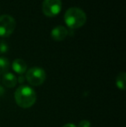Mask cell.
<instances>
[{
    "instance_id": "6da1fadb",
    "label": "cell",
    "mask_w": 126,
    "mask_h": 127,
    "mask_svg": "<svg viewBox=\"0 0 126 127\" xmlns=\"http://www.w3.org/2000/svg\"><path fill=\"white\" fill-rule=\"evenodd\" d=\"M15 101L22 108H29L36 101V94L32 87L21 85L15 92Z\"/></svg>"
},
{
    "instance_id": "7a4b0ae2",
    "label": "cell",
    "mask_w": 126,
    "mask_h": 127,
    "mask_svg": "<svg viewBox=\"0 0 126 127\" xmlns=\"http://www.w3.org/2000/svg\"><path fill=\"white\" fill-rule=\"evenodd\" d=\"M64 21L67 26L72 30L79 29L86 23V15L83 10L77 7L69 8L64 15Z\"/></svg>"
},
{
    "instance_id": "3957f363",
    "label": "cell",
    "mask_w": 126,
    "mask_h": 127,
    "mask_svg": "<svg viewBox=\"0 0 126 127\" xmlns=\"http://www.w3.org/2000/svg\"><path fill=\"white\" fill-rule=\"evenodd\" d=\"M46 72L44 69L39 67H33L26 71L25 79L31 86L38 87L44 83L46 80Z\"/></svg>"
},
{
    "instance_id": "277c9868",
    "label": "cell",
    "mask_w": 126,
    "mask_h": 127,
    "mask_svg": "<svg viewBox=\"0 0 126 127\" xmlns=\"http://www.w3.org/2000/svg\"><path fill=\"white\" fill-rule=\"evenodd\" d=\"M17 23L14 17L10 15H3L0 17V36L8 37L16 30Z\"/></svg>"
},
{
    "instance_id": "5b68a950",
    "label": "cell",
    "mask_w": 126,
    "mask_h": 127,
    "mask_svg": "<svg viewBox=\"0 0 126 127\" xmlns=\"http://www.w3.org/2000/svg\"><path fill=\"white\" fill-rule=\"evenodd\" d=\"M62 9L61 0H44L42 2V10L46 17H54L59 15Z\"/></svg>"
},
{
    "instance_id": "8992f818",
    "label": "cell",
    "mask_w": 126,
    "mask_h": 127,
    "mask_svg": "<svg viewBox=\"0 0 126 127\" xmlns=\"http://www.w3.org/2000/svg\"><path fill=\"white\" fill-rule=\"evenodd\" d=\"M69 31L66 27L62 25H58L54 27L51 31V37L55 42H61L68 35Z\"/></svg>"
},
{
    "instance_id": "52a82bcc",
    "label": "cell",
    "mask_w": 126,
    "mask_h": 127,
    "mask_svg": "<svg viewBox=\"0 0 126 127\" xmlns=\"http://www.w3.org/2000/svg\"><path fill=\"white\" fill-rule=\"evenodd\" d=\"M27 63L23 59H16L12 62V69H13V71L17 73V74H20V75L24 74L27 71Z\"/></svg>"
},
{
    "instance_id": "ba28073f",
    "label": "cell",
    "mask_w": 126,
    "mask_h": 127,
    "mask_svg": "<svg viewBox=\"0 0 126 127\" xmlns=\"http://www.w3.org/2000/svg\"><path fill=\"white\" fill-rule=\"evenodd\" d=\"M2 81H3V84L6 87L13 88V87H16V85H17V78L16 77V75L14 74L7 72L3 75Z\"/></svg>"
},
{
    "instance_id": "9c48e42d",
    "label": "cell",
    "mask_w": 126,
    "mask_h": 127,
    "mask_svg": "<svg viewBox=\"0 0 126 127\" xmlns=\"http://www.w3.org/2000/svg\"><path fill=\"white\" fill-rule=\"evenodd\" d=\"M116 86L120 90H125L126 87V74L125 72H121L118 74L116 78Z\"/></svg>"
},
{
    "instance_id": "30bf717a",
    "label": "cell",
    "mask_w": 126,
    "mask_h": 127,
    "mask_svg": "<svg viewBox=\"0 0 126 127\" xmlns=\"http://www.w3.org/2000/svg\"><path fill=\"white\" fill-rule=\"evenodd\" d=\"M10 61L6 57H0V74H4L10 69Z\"/></svg>"
},
{
    "instance_id": "8fae6325",
    "label": "cell",
    "mask_w": 126,
    "mask_h": 127,
    "mask_svg": "<svg viewBox=\"0 0 126 127\" xmlns=\"http://www.w3.org/2000/svg\"><path fill=\"white\" fill-rule=\"evenodd\" d=\"M9 51V45L5 42H0V53L5 54Z\"/></svg>"
},
{
    "instance_id": "7c38bea8",
    "label": "cell",
    "mask_w": 126,
    "mask_h": 127,
    "mask_svg": "<svg viewBox=\"0 0 126 127\" xmlns=\"http://www.w3.org/2000/svg\"><path fill=\"white\" fill-rule=\"evenodd\" d=\"M77 127H91V122L89 120L84 119V120H81L79 123Z\"/></svg>"
},
{
    "instance_id": "4fadbf2b",
    "label": "cell",
    "mask_w": 126,
    "mask_h": 127,
    "mask_svg": "<svg viewBox=\"0 0 126 127\" xmlns=\"http://www.w3.org/2000/svg\"><path fill=\"white\" fill-rule=\"evenodd\" d=\"M24 80H25V78H24V77L23 76V75H20V76L18 77V78H17V82H18V83H20V84L24 83Z\"/></svg>"
},
{
    "instance_id": "5bb4252c",
    "label": "cell",
    "mask_w": 126,
    "mask_h": 127,
    "mask_svg": "<svg viewBox=\"0 0 126 127\" xmlns=\"http://www.w3.org/2000/svg\"><path fill=\"white\" fill-rule=\"evenodd\" d=\"M62 127H77L74 124H71V123H68V124L64 125Z\"/></svg>"
},
{
    "instance_id": "9a60e30c",
    "label": "cell",
    "mask_w": 126,
    "mask_h": 127,
    "mask_svg": "<svg viewBox=\"0 0 126 127\" xmlns=\"http://www.w3.org/2000/svg\"><path fill=\"white\" fill-rule=\"evenodd\" d=\"M4 89H3V87H1L0 86V95H3V94H4Z\"/></svg>"
}]
</instances>
